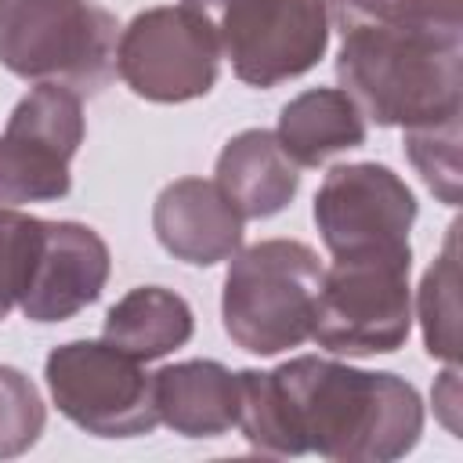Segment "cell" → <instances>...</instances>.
<instances>
[{"instance_id": "cell-1", "label": "cell", "mask_w": 463, "mask_h": 463, "mask_svg": "<svg viewBox=\"0 0 463 463\" xmlns=\"http://www.w3.org/2000/svg\"><path fill=\"white\" fill-rule=\"evenodd\" d=\"M239 430L268 456L318 452L333 463H391L423 434L420 391L398 373L300 354L268 373L242 369Z\"/></svg>"}, {"instance_id": "cell-2", "label": "cell", "mask_w": 463, "mask_h": 463, "mask_svg": "<svg viewBox=\"0 0 463 463\" xmlns=\"http://www.w3.org/2000/svg\"><path fill=\"white\" fill-rule=\"evenodd\" d=\"M340 36V90L376 127L463 116V25L416 14L405 0H326Z\"/></svg>"}, {"instance_id": "cell-3", "label": "cell", "mask_w": 463, "mask_h": 463, "mask_svg": "<svg viewBox=\"0 0 463 463\" xmlns=\"http://www.w3.org/2000/svg\"><path fill=\"white\" fill-rule=\"evenodd\" d=\"M322 271L318 253L300 239H264L239 250L221 293L228 340L264 358L311 340Z\"/></svg>"}, {"instance_id": "cell-4", "label": "cell", "mask_w": 463, "mask_h": 463, "mask_svg": "<svg viewBox=\"0 0 463 463\" xmlns=\"http://www.w3.org/2000/svg\"><path fill=\"white\" fill-rule=\"evenodd\" d=\"M119 25L94 0H0V65L18 80L98 94L116 76Z\"/></svg>"}, {"instance_id": "cell-5", "label": "cell", "mask_w": 463, "mask_h": 463, "mask_svg": "<svg viewBox=\"0 0 463 463\" xmlns=\"http://www.w3.org/2000/svg\"><path fill=\"white\" fill-rule=\"evenodd\" d=\"M195 11L250 87H279L304 76L326 58V0H181Z\"/></svg>"}, {"instance_id": "cell-6", "label": "cell", "mask_w": 463, "mask_h": 463, "mask_svg": "<svg viewBox=\"0 0 463 463\" xmlns=\"http://www.w3.org/2000/svg\"><path fill=\"white\" fill-rule=\"evenodd\" d=\"M412 260L340 257L322 271L311 340L329 354H391L412 329Z\"/></svg>"}, {"instance_id": "cell-7", "label": "cell", "mask_w": 463, "mask_h": 463, "mask_svg": "<svg viewBox=\"0 0 463 463\" xmlns=\"http://www.w3.org/2000/svg\"><path fill=\"white\" fill-rule=\"evenodd\" d=\"M47 391L65 420L94 438H137L156 430L152 373L109 340H69L43 362Z\"/></svg>"}, {"instance_id": "cell-8", "label": "cell", "mask_w": 463, "mask_h": 463, "mask_svg": "<svg viewBox=\"0 0 463 463\" xmlns=\"http://www.w3.org/2000/svg\"><path fill=\"white\" fill-rule=\"evenodd\" d=\"M412 188L383 163L333 166L315 192V224L333 260L398 257L412 260L409 232L416 224Z\"/></svg>"}, {"instance_id": "cell-9", "label": "cell", "mask_w": 463, "mask_h": 463, "mask_svg": "<svg viewBox=\"0 0 463 463\" xmlns=\"http://www.w3.org/2000/svg\"><path fill=\"white\" fill-rule=\"evenodd\" d=\"M83 145V94L36 83L0 134V206L54 203L72 188L69 163Z\"/></svg>"}, {"instance_id": "cell-10", "label": "cell", "mask_w": 463, "mask_h": 463, "mask_svg": "<svg viewBox=\"0 0 463 463\" xmlns=\"http://www.w3.org/2000/svg\"><path fill=\"white\" fill-rule=\"evenodd\" d=\"M217 40L206 22L177 7H148L134 14L116 40V76L145 101L181 105L213 90Z\"/></svg>"}, {"instance_id": "cell-11", "label": "cell", "mask_w": 463, "mask_h": 463, "mask_svg": "<svg viewBox=\"0 0 463 463\" xmlns=\"http://www.w3.org/2000/svg\"><path fill=\"white\" fill-rule=\"evenodd\" d=\"M109 246L80 221H43L29 286L18 300L29 322H65L94 304L109 282Z\"/></svg>"}, {"instance_id": "cell-12", "label": "cell", "mask_w": 463, "mask_h": 463, "mask_svg": "<svg viewBox=\"0 0 463 463\" xmlns=\"http://www.w3.org/2000/svg\"><path fill=\"white\" fill-rule=\"evenodd\" d=\"M152 232L174 260L195 268L232 260L242 250V213L206 177L170 181L156 195Z\"/></svg>"}, {"instance_id": "cell-13", "label": "cell", "mask_w": 463, "mask_h": 463, "mask_svg": "<svg viewBox=\"0 0 463 463\" xmlns=\"http://www.w3.org/2000/svg\"><path fill=\"white\" fill-rule=\"evenodd\" d=\"M152 398L159 423L181 438H221L239 423V376L213 358L163 365Z\"/></svg>"}, {"instance_id": "cell-14", "label": "cell", "mask_w": 463, "mask_h": 463, "mask_svg": "<svg viewBox=\"0 0 463 463\" xmlns=\"http://www.w3.org/2000/svg\"><path fill=\"white\" fill-rule=\"evenodd\" d=\"M213 174L217 188L232 199L242 221H264L282 213L300 188V166L282 152L275 130L264 127L235 134L221 148Z\"/></svg>"}, {"instance_id": "cell-15", "label": "cell", "mask_w": 463, "mask_h": 463, "mask_svg": "<svg viewBox=\"0 0 463 463\" xmlns=\"http://www.w3.org/2000/svg\"><path fill=\"white\" fill-rule=\"evenodd\" d=\"M275 137L297 166H322L365 145V116L340 87H311L282 105Z\"/></svg>"}, {"instance_id": "cell-16", "label": "cell", "mask_w": 463, "mask_h": 463, "mask_svg": "<svg viewBox=\"0 0 463 463\" xmlns=\"http://www.w3.org/2000/svg\"><path fill=\"white\" fill-rule=\"evenodd\" d=\"M192 333H195V315L181 293L163 286H137L109 307L101 340L116 344L119 351L141 362H152L184 347Z\"/></svg>"}, {"instance_id": "cell-17", "label": "cell", "mask_w": 463, "mask_h": 463, "mask_svg": "<svg viewBox=\"0 0 463 463\" xmlns=\"http://www.w3.org/2000/svg\"><path fill=\"white\" fill-rule=\"evenodd\" d=\"M456 232L459 224H449L445 250L438 260L423 271L416 311L423 326V347L430 358L441 362H459V264H456Z\"/></svg>"}, {"instance_id": "cell-18", "label": "cell", "mask_w": 463, "mask_h": 463, "mask_svg": "<svg viewBox=\"0 0 463 463\" xmlns=\"http://www.w3.org/2000/svg\"><path fill=\"white\" fill-rule=\"evenodd\" d=\"M405 156L445 206H459V116L405 127Z\"/></svg>"}, {"instance_id": "cell-19", "label": "cell", "mask_w": 463, "mask_h": 463, "mask_svg": "<svg viewBox=\"0 0 463 463\" xmlns=\"http://www.w3.org/2000/svg\"><path fill=\"white\" fill-rule=\"evenodd\" d=\"M43 239V221L33 213H22L18 206H0V322L18 307L36 250Z\"/></svg>"}, {"instance_id": "cell-20", "label": "cell", "mask_w": 463, "mask_h": 463, "mask_svg": "<svg viewBox=\"0 0 463 463\" xmlns=\"http://www.w3.org/2000/svg\"><path fill=\"white\" fill-rule=\"evenodd\" d=\"M43 423L47 409L36 383L14 365H0V459L29 452L40 441Z\"/></svg>"}, {"instance_id": "cell-21", "label": "cell", "mask_w": 463, "mask_h": 463, "mask_svg": "<svg viewBox=\"0 0 463 463\" xmlns=\"http://www.w3.org/2000/svg\"><path fill=\"white\" fill-rule=\"evenodd\" d=\"M434 409H438L441 423L452 434H459V369H456V362H449V369L441 373V380L434 387Z\"/></svg>"}]
</instances>
